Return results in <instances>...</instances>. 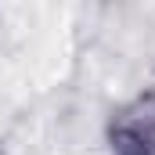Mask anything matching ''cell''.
<instances>
[{
  "label": "cell",
  "instance_id": "cell-1",
  "mask_svg": "<svg viewBox=\"0 0 155 155\" xmlns=\"http://www.w3.org/2000/svg\"><path fill=\"white\" fill-rule=\"evenodd\" d=\"M108 144L116 155H155V87L141 90L112 116Z\"/></svg>",
  "mask_w": 155,
  "mask_h": 155
}]
</instances>
